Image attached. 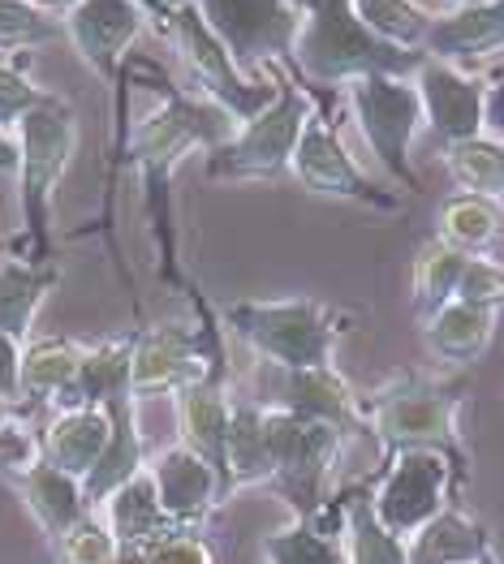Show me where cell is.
<instances>
[{
	"label": "cell",
	"instance_id": "cell-30",
	"mask_svg": "<svg viewBox=\"0 0 504 564\" xmlns=\"http://www.w3.org/2000/svg\"><path fill=\"white\" fill-rule=\"evenodd\" d=\"M465 263H470V254L449 246L444 237H431L418 250V259H414V315H418V324L458 297Z\"/></svg>",
	"mask_w": 504,
	"mask_h": 564
},
{
	"label": "cell",
	"instance_id": "cell-25",
	"mask_svg": "<svg viewBox=\"0 0 504 564\" xmlns=\"http://www.w3.org/2000/svg\"><path fill=\"white\" fill-rule=\"evenodd\" d=\"M104 525L117 534L121 547H151L156 539L173 534L178 525L164 513L160 496H156V482H151V470H138L135 478H126L99 509H95Z\"/></svg>",
	"mask_w": 504,
	"mask_h": 564
},
{
	"label": "cell",
	"instance_id": "cell-24",
	"mask_svg": "<svg viewBox=\"0 0 504 564\" xmlns=\"http://www.w3.org/2000/svg\"><path fill=\"white\" fill-rule=\"evenodd\" d=\"M87 349H92V340H65V336L26 340V349H22V405L61 410L78 383Z\"/></svg>",
	"mask_w": 504,
	"mask_h": 564
},
{
	"label": "cell",
	"instance_id": "cell-43",
	"mask_svg": "<svg viewBox=\"0 0 504 564\" xmlns=\"http://www.w3.org/2000/svg\"><path fill=\"white\" fill-rule=\"evenodd\" d=\"M108 564H147V547H117Z\"/></svg>",
	"mask_w": 504,
	"mask_h": 564
},
{
	"label": "cell",
	"instance_id": "cell-32",
	"mask_svg": "<svg viewBox=\"0 0 504 564\" xmlns=\"http://www.w3.org/2000/svg\"><path fill=\"white\" fill-rule=\"evenodd\" d=\"M444 169L461 186V194L504 203V142L487 139V134L453 142V147H444Z\"/></svg>",
	"mask_w": 504,
	"mask_h": 564
},
{
	"label": "cell",
	"instance_id": "cell-22",
	"mask_svg": "<svg viewBox=\"0 0 504 564\" xmlns=\"http://www.w3.org/2000/svg\"><path fill=\"white\" fill-rule=\"evenodd\" d=\"M422 52L436 56V61H449L458 69H470V65L504 52V0L458 4L449 13H436Z\"/></svg>",
	"mask_w": 504,
	"mask_h": 564
},
{
	"label": "cell",
	"instance_id": "cell-15",
	"mask_svg": "<svg viewBox=\"0 0 504 564\" xmlns=\"http://www.w3.org/2000/svg\"><path fill=\"white\" fill-rule=\"evenodd\" d=\"M298 431V414L259 397H233L229 423V496L246 487H268Z\"/></svg>",
	"mask_w": 504,
	"mask_h": 564
},
{
	"label": "cell",
	"instance_id": "cell-29",
	"mask_svg": "<svg viewBox=\"0 0 504 564\" xmlns=\"http://www.w3.org/2000/svg\"><path fill=\"white\" fill-rule=\"evenodd\" d=\"M336 505H341L345 561L350 564H410V543L379 525L375 509H371V491L354 487V491L336 496Z\"/></svg>",
	"mask_w": 504,
	"mask_h": 564
},
{
	"label": "cell",
	"instance_id": "cell-9",
	"mask_svg": "<svg viewBox=\"0 0 504 564\" xmlns=\"http://www.w3.org/2000/svg\"><path fill=\"white\" fill-rule=\"evenodd\" d=\"M225 328L212 306L199 319H164L135 336L130 383L138 397H178L194 379H203L216 362H225Z\"/></svg>",
	"mask_w": 504,
	"mask_h": 564
},
{
	"label": "cell",
	"instance_id": "cell-1",
	"mask_svg": "<svg viewBox=\"0 0 504 564\" xmlns=\"http://www.w3.org/2000/svg\"><path fill=\"white\" fill-rule=\"evenodd\" d=\"M233 130H237V121L225 108H216L212 99L185 91V87L164 91V99L126 130V151H130L138 177H142V189H147V207H151L160 246H164V229L173 237V203H169L173 173L182 169L190 151L207 155L221 142H229Z\"/></svg>",
	"mask_w": 504,
	"mask_h": 564
},
{
	"label": "cell",
	"instance_id": "cell-7",
	"mask_svg": "<svg viewBox=\"0 0 504 564\" xmlns=\"http://www.w3.org/2000/svg\"><path fill=\"white\" fill-rule=\"evenodd\" d=\"M461 392L422 376H401L367 397V431L393 457L401 448H440L465 466L461 444Z\"/></svg>",
	"mask_w": 504,
	"mask_h": 564
},
{
	"label": "cell",
	"instance_id": "cell-33",
	"mask_svg": "<svg viewBox=\"0 0 504 564\" xmlns=\"http://www.w3.org/2000/svg\"><path fill=\"white\" fill-rule=\"evenodd\" d=\"M354 13L363 18L371 35H379L384 44L401 52H422L436 22V13L422 9L418 0H354Z\"/></svg>",
	"mask_w": 504,
	"mask_h": 564
},
{
	"label": "cell",
	"instance_id": "cell-27",
	"mask_svg": "<svg viewBox=\"0 0 504 564\" xmlns=\"http://www.w3.org/2000/svg\"><path fill=\"white\" fill-rule=\"evenodd\" d=\"M264 564H350L341 539V505L332 500L320 518L289 521L272 530L259 547Z\"/></svg>",
	"mask_w": 504,
	"mask_h": 564
},
{
	"label": "cell",
	"instance_id": "cell-28",
	"mask_svg": "<svg viewBox=\"0 0 504 564\" xmlns=\"http://www.w3.org/2000/svg\"><path fill=\"white\" fill-rule=\"evenodd\" d=\"M492 547L496 543H492L487 525L453 505L410 539V564H465L487 556Z\"/></svg>",
	"mask_w": 504,
	"mask_h": 564
},
{
	"label": "cell",
	"instance_id": "cell-4",
	"mask_svg": "<svg viewBox=\"0 0 504 564\" xmlns=\"http://www.w3.org/2000/svg\"><path fill=\"white\" fill-rule=\"evenodd\" d=\"M18 207H22V259L52 263V203L78 155V112L65 95H47L18 126Z\"/></svg>",
	"mask_w": 504,
	"mask_h": 564
},
{
	"label": "cell",
	"instance_id": "cell-17",
	"mask_svg": "<svg viewBox=\"0 0 504 564\" xmlns=\"http://www.w3.org/2000/svg\"><path fill=\"white\" fill-rule=\"evenodd\" d=\"M178 431L190 453H199L212 470H221L229 487V423H233V388H229V358L216 362L203 379H194L173 397Z\"/></svg>",
	"mask_w": 504,
	"mask_h": 564
},
{
	"label": "cell",
	"instance_id": "cell-14",
	"mask_svg": "<svg viewBox=\"0 0 504 564\" xmlns=\"http://www.w3.org/2000/svg\"><path fill=\"white\" fill-rule=\"evenodd\" d=\"M345 448V431L332 423H315V419H298V431L285 448V462L276 478L268 482L276 496L289 505L293 521L320 518L332 505V474Z\"/></svg>",
	"mask_w": 504,
	"mask_h": 564
},
{
	"label": "cell",
	"instance_id": "cell-41",
	"mask_svg": "<svg viewBox=\"0 0 504 564\" xmlns=\"http://www.w3.org/2000/svg\"><path fill=\"white\" fill-rule=\"evenodd\" d=\"M483 134L504 142V69L487 83V95H483Z\"/></svg>",
	"mask_w": 504,
	"mask_h": 564
},
{
	"label": "cell",
	"instance_id": "cell-39",
	"mask_svg": "<svg viewBox=\"0 0 504 564\" xmlns=\"http://www.w3.org/2000/svg\"><path fill=\"white\" fill-rule=\"evenodd\" d=\"M40 457V435L26 423H13L0 431V478H9L13 470H26Z\"/></svg>",
	"mask_w": 504,
	"mask_h": 564
},
{
	"label": "cell",
	"instance_id": "cell-6",
	"mask_svg": "<svg viewBox=\"0 0 504 564\" xmlns=\"http://www.w3.org/2000/svg\"><path fill=\"white\" fill-rule=\"evenodd\" d=\"M268 69L276 74V99L259 117L237 126L229 142L207 151L203 173L212 182H280V177H289L298 139L315 112V95L302 87V78L285 61L268 65Z\"/></svg>",
	"mask_w": 504,
	"mask_h": 564
},
{
	"label": "cell",
	"instance_id": "cell-40",
	"mask_svg": "<svg viewBox=\"0 0 504 564\" xmlns=\"http://www.w3.org/2000/svg\"><path fill=\"white\" fill-rule=\"evenodd\" d=\"M22 349L26 340L0 332V397L13 405H22Z\"/></svg>",
	"mask_w": 504,
	"mask_h": 564
},
{
	"label": "cell",
	"instance_id": "cell-10",
	"mask_svg": "<svg viewBox=\"0 0 504 564\" xmlns=\"http://www.w3.org/2000/svg\"><path fill=\"white\" fill-rule=\"evenodd\" d=\"M465 478V466H458L440 448H401L388 457L379 482L371 487V509L384 530L410 543L414 534L436 521L444 509H453V491Z\"/></svg>",
	"mask_w": 504,
	"mask_h": 564
},
{
	"label": "cell",
	"instance_id": "cell-19",
	"mask_svg": "<svg viewBox=\"0 0 504 564\" xmlns=\"http://www.w3.org/2000/svg\"><path fill=\"white\" fill-rule=\"evenodd\" d=\"M298 419H315V423L341 426L345 435L367 431V397L341 376V367L332 371H276V401Z\"/></svg>",
	"mask_w": 504,
	"mask_h": 564
},
{
	"label": "cell",
	"instance_id": "cell-26",
	"mask_svg": "<svg viewBox=\"0 0 504 564\" xmlns=\"http://www.w3.org/2000/svg\"><path fill=\"white\" fill-rule=\"evenodd\" d=\"M61 284L56 263H35L22 254H4L0 259V332L31 340L35 319L44 311L47 293Z\"/></svg>",
	"mask_w": 504,
	"mask_h": 564
},
{
	"label": "cell",
	"instance_id": "cell-37",
	"mask_svg": "<svg viewBox=\"0 0 504 564\" xmlns=\"http://www.w3.org/2000/svg\"><path fill=\"white\" fill-rule=\"evenodd\" d=\"M147 564H221V556H216V543L203 530L178 525L173 534H164L147 547Z\"/></svg>",
	"mask_w": 504,
	"mask_h": 564
},
{
	"label": "cell",
	"instance_id": "cell-13",
	"mask_svg": "<svg viewBox=\"0 0 504 564\" xmlns=\"http://www.w3.org/2000/svg\"><path fill=\"white\" fill-rule=\"evenodd\" d=\"M61 22L83 65L104 83H117L135 40L151 26V4L147 0H74L61 13Z\"/></svg>",
	"mask_w": 504,
	"mask_h": 564
},
{
	"label": "cell",
	"instance_id": "cell-44",
	"mask_svg": "<svg viewBox=\"0 0 504 564\" xmlns=\"http://www.w3.org/2000/svg\"><path fill=\"white\" fill-rule=\"evenodd\" d=\"M13 423H22V419H18V405L0 397V431H4V426H13Z\"/></svg>",
	"mask_w": 504,
	"mask_h": 564
},
{
	"label": "cell",
	"instance_id": "cell-23",
	"mask_svg": "<svg viewBox=\"0 0 504 564\" xmlns=\"http://www.w3.org/2000/svg\"><path fill=\"white\" fill-rule=\"evenodd\" d=\"M496 319H501V311L453 297L449 306H440L436 315L422 319V345H427V354H431L436 362L470 367V362H479V358L492 349Z\"/></svg>",
	"mask_w": 504,
	"mask_h": 564
},
{
	"label": "cell",
	"instance_id": "cell-2",
	"mask_svg": "<svg viewBox=\"0 0 504 564\" xmlns=\"http://www.w3.org/2000/svg\"><path fill=\"white\" fill-rule=\"evenodd\" d=\"M298 4V35L289 52V69L315 87H350L358 78L397 74L414 78L427 52H401L371 35L354 0H293Z\"/></svg>",
	"mask_w": 504,
	"mask_h": 564
},
{
	"label": "cell",
	"instance_id": "cell-46",
	"mask_svg": "<svg viewBox=\"0 0 504 564\" xmlns=\"http://www.w3.org/2000/svg\"><path fill=\"white\" fill-rule=\"evenodd\" d=\"M9 246H13V241H9V237H0V254H9Z\"/></svg>",
	"mask_w": 504,
	"mask_h": 564
},
{
	"label": "cell",
	"instance_id": "cell-47",
	"mask_svg": "<svg viewBox=\"0 0 504 564\" xmlns=\"http://www.w3.org/2000/svg\"><path fill=\"white\" fill-rule=\"evenodd\" d=\"M35 4H44V9H52V0H35ZM52 13H56V9H52Z\"/></svg>",
	"mask_w": 504,
	"mask_h": 564
},
{
	"label": "cell",
	"instance_id": "cell-36",
	"mask_svg": "<svg viewBox=\"0 0 504 564\" xmlns=\"http://www.w3.org/2000/svg\"><path fill=\"white\" fill-rule=\"evenodd\" d=\"M47 95L52 91H44L40 83H31L18 61H0V130L4 134H18L22 117L35 112Z\"/></svg>",
	"mask_w": 504,
	"mask_h": 564
},
{
	"label": "cell",
	"instance_id": "cell-5",
	"mask_svg": "<svg viewBox=\"0 0 504 564\" xmlns=\"http://www.w3.org/2000/svg\"><path fill=\"white\" fill-rule=\"evenodd\" d=\"M151 18H160V31L169 35V44L178 47V61L185 69V91L212 99L216 108H225L237 126H246L250 117H259L276 99V74H246L225 40L203 22V13L190 0H147Z\"/></svg>",
	"mask_w": 504,
	"mask_h": 564
},
{
	"label": "cell",
	"instance_id": "cell-31",
	"mask_svg": "<svg viewBox=\"0 0 504 564\" xmlns=\"http://www.w3.org/2000/svg\"><path fill=\"white\" fill-rule=\"evenodd\" d=\"M504 234V203L479 198V194H453L440 207V234L449 246H458L465 254H483L492 250Z\"/></svg>",
	"mask_w": 504,
	"mask_h": 564
},
{
	"label": "cell",
	"instance_id": "cell-8",
	"mask_svg": "<svg viewBox=\"0 0 504 564\" xmlns=\"http://www.w3.org/2000/svg\"><path fill=\"white\" fill-rule=\"evenodd\" d=\"M345 104H350V117L367 142V151L375 155V164L401 189H418L410 155L414 139L427 130V117H422V99H418L414 78H397V74L358 78L345 87Z\"/></svg>",
	"mask_w": 504,
	"mask_h": 564
},
{
	"label": "cell",
	"instance_id": "cell-34",
	"mask_svg": "<svg viewBox=\"0 0 504 564\" xmlns=\"http://www.w3.org/2000/svg\"><path fill=\"white\" fill-rule=\"evenodd\" d=\"M56 40H65L61 13H52L35 0H0V61L26 56Z\"/></svg>",
	"mask_w": 504,
	"mask_h": 564
},
{
	"label": "cell",
	"instance_id": "cell-42",
	"mask_svg": "<svg viewBox=\"0 0 504 564\" xmlns=\"http://www.w3.org/2000/svg\"><path fill=\"white\" fill-rule=\"evenodd\" d=\"M0 177H18V139L0 130Z\"/></svg>",
	"mask_w": 504,
	"mask_h": 564
},
{
	"label": "cell",
	"instance_id": "cell-16",
	"mask_svg": "<svg viewBox=\"0 0 504 564\" xmlns=\"http://www.w3.org/2000/svg\"><path fill=\"white\" fill-rule=\"evenodd\" d=\"M414 87L422 99L427 130L444 147L483 134V95H487L483 78H474L470 69H458L449 61L422 56V65L414 69Z\"/></svg>",
	"mask_w": 504,
	"mask_h": 564
},
{
	"label": "cell",
	"instance_id": "cell-38",
	"mask_svg": "<svg viewBox=\"0 0 504 564\" xmlns=\"http://www.w3.org/2000/svg\"><path fill=\"white\" fill-rule=\"evenodd\" d=\"M458 297H461V302H474V306L504 311V263L487 259V254H470Z\"/></svg>",
	"mask_w": 504,
	"mask_h": 564
},
{
	"label": "cell",
	"instance_id": "cell-18",
	"mask_svg": "<svg viewBox=\"0 0 504 564\" xmlns=\"http://www.w3.org/2000/svg\"><path fill=\"white\" fill-rule=\"evenodd\" d=\"M147 470L156 482V496L164 505V513L173 518V525H194L203 530V521H212L216 509H225V500H233L221 470H212L199 453H190L185 444L160 448L156 457H147Z\"/></svg>",
	"mask_w": 504,
	"mask_h": 564
},
{
	"label": "cell",
	"instance_id": "cell-48",
	"mask_svg": "<svg viewBox=\"0 0 504 564\" xmlns=\"http://www.w3.org/2000/svg\"><path fill=\"white\" fill-rule=\"evenodd\" d=\"M458 4H461V0H449V9H458Z\"/></svg>",
	"mask_w": 504,
	"mask_h": 564
},
{
	"label": "cell",
	"instance_id": "cell-20",
	"mask_svg": "<svg viewBox=\"0 0 504 564\" xmlns=\"http://www.w3.org/2000/svg\"><path fill=\"white\" fill-rule=\"evenodd\" d=\"M4 482L22 496L26 513L35 518V525H40V534L47 539L52 552H56V543H61L78 521L95 513L92 500H87V482L74 478V474L56 470L44 457H35L26 470H13Z\"/></svg>",
	"mask_w": 504,
	"mask_h": 564
},
{
	"label": "cell",
	"instance_id": "cell-35",
	"mask_svg": "<svg viewBox=\"0 0 504 564\" xmlns=\"http://www.w3.org/2000/svg\"><path fill=\"white\" fill-rule=\"evenodd\" d=\"M117 547H121L117 534L104 525L99 513H92V518H83L61 543H56L52 556H56V564H108Z\"/></svg>",
	"mask_w": 504,
	"mask_h": 564
},
{
	"label": "cell",
	"instance_id": "cell-11",
	"mask_svg": "<svg viewBox=\"0 0 504 564\" xmlns=\"http://www.w3.org/2000/svg\"><path fill=\"white\" fill-rule=\"evenodd\" d=\"M289 177L298 186H307L311 194H323V198H341V203H358V207H371V212H397L401 198L388 194L379 182H371L367 169L350 155V147L341 139L336 121L328 117L320 99H315V112L298 139V151H293V164H289Z\"/></svg>",
	"mask_w": 504,
	"mask_h": 564
},
{
	"label": "cell",
	"instance_id": "cell-12",
	"mask_svg": "<svg viewBox=\"0 0 504 564\" xmlns=\"http://www.w3.org/2000/svg\"><path fill=\"white\" fill-rule=\"evenodd\" d=\"M190 4L225 40L233 61L246 74H264L268 65H280V61L289 65L293 35H298L293 0H190Z\"/></svg>",
	"mask_w": 504,
	"mask_h": 564
},
{
	"label": "cell",
	"instance_id": "cell-21",
	"mask_svg": "<svg viewBox=\"0 0 504 564\" xmlns=\"http://www.w3.org/2000/svg\"><path fill=\"white\" fill-rule=\"evenodd\" d=\"M108 440H112L108 405H61L40 431V457L87 482L99 457L108 453Z\"/></svg>",
	"mask_w": 504,
	"mask_h": 564
},
{
	"label": "cell",
	"instance_id": "cell-45",
	"mask_svg": "<svg viewBox=\"0 0 504 564\" xmlns=\"http://www.w3.org/2000/svg\"><path fill=\"white\" fill-rule=\"evenodd\" d=\"M465 564H501V556H496V547H492L487 556H479V561H465Z\"/></svg>",
	"mask_w": 504,
	"mask_h": 564
},
{
	"label": "cell",
	"instance_id": "cell-3",
	"mask_svg": "<svg viewBox=\"0 0 504 564\" xmlns=\"http://www.w3.org/2000/svg\"><path fill=\"white\" fill-rule=\"evenodd\" d=\"M221 328L246 340L272 371H332L336 345L350 332V315L320 297H272V302H225L216 306Z\"/></svg>",
	"mask_w": 504,
	"mask_h": 564
}]
</instances>
